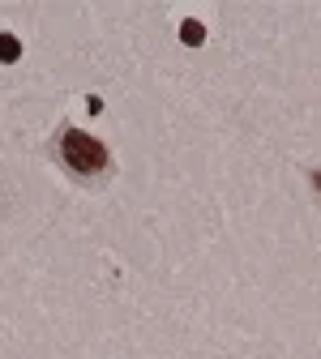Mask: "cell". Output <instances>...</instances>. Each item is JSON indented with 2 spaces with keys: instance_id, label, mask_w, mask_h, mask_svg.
Instances as JSON below:
<instances>
[{
  "instance_id": "obj_1",
  "label": "cell",
  "mask_w": 321,
  "mask_h": 359,
  "mask_svg": "<svg viewBox=\"0 0 321 359\" xmlns=\"http://www.w3.org/2000/svg\"><path fill=\"white\" fill-rule=\"evenodd\" d=\"M60 154H65V163H69L73 171H81V175H95V171L107 167L103 142L90 137V133H81V128H69L65 137H60Z\"/></svg>"
},
{
  "instance_id": "obj_2",
  "label": "cell",
  "mask_w": 321,
  "mask_h": 359,
  "mask_svg": "<svg viewBox=\"0 0 321 359\" xmlns=\"http://www.w3.org/2000/svg\"><path fill=\"white\" fill-rule=\"evenodd\" d=\"M22 56V43L13 39V34H0V60H5V65H13Z\"/></svg>"
},
{
  "instance_id": "obj_3",
  "label": "cell",
  "mask_w": 321,
  "mask_h": 359,
  "mask_svg": "<svg viewBox=\"0 0 321 359\" xmlns=\"http://www.w3.org/2000/svg\"><path fill=\"white\" fill-rule=\"evenodd\" d=\"M180 34H185V43H202V34H206V30H202V22H193V18H189V22H180Z\"/></svg>"
}]
</instances>
